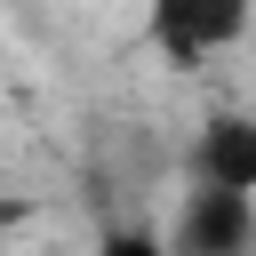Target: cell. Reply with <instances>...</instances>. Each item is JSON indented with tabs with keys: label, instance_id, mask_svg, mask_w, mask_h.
Here are the masks:
<instances>
[{
	"label": "cell",
	"instance_id": "1",
	"mask_svg": "<svg viewBox=\"0 0 256 256\" xmlns=\"http://www.w3.org/2000/svg\"><path fill=\"white\" fill-rule=\"evenodd\" d=\"M256 32V0H144V48L168 56L176 72L240 48Z\"/></svg>",
	"mask_w": 256,
	"mask_h": 256
},
{
	"label": "cell",
	"instance_id": "2",
	"mask_svg": "<svg viewBox=\"0 0 256 256\" xmlns=\"http://www.w3.org/2000/svg\"><path fill=\"white\" fill-rule=\"evenodd\" d=\"M168 256H256V192L224 184H184V200L160 224Z\"/></svg>",
	"mask_w": 256,
	"mask_h": 256
},
{
	"label": "cell",
	"instance_id": "3",
	"mask_svg": "<svg viewBox=\"0 0 256 256\" xmlns=\"http://www.w3.org/2000/svg\"><path fill=\"white\" fill-rule=\"evenodd\" d=\"M184 184L256 192V112H208L184 144Z\"/></svg>",
	"mask_w": 256,
	"mask_h": 256
},
{
	"label": "cell",
	"instance_id": "4",
	"mask_svg": "<svg viewBox=\"0 0 256 256\" xmlns=\"http://www.w3.org/2000/svg\"><path fill=\"white\" fill-rule=\"evenodd\" d=\"M88 256H168V248H160V232H144V224H112Z\"/></svg>",
	"mask_w": 256,
	"mask_h": 256
}]
</instances>
